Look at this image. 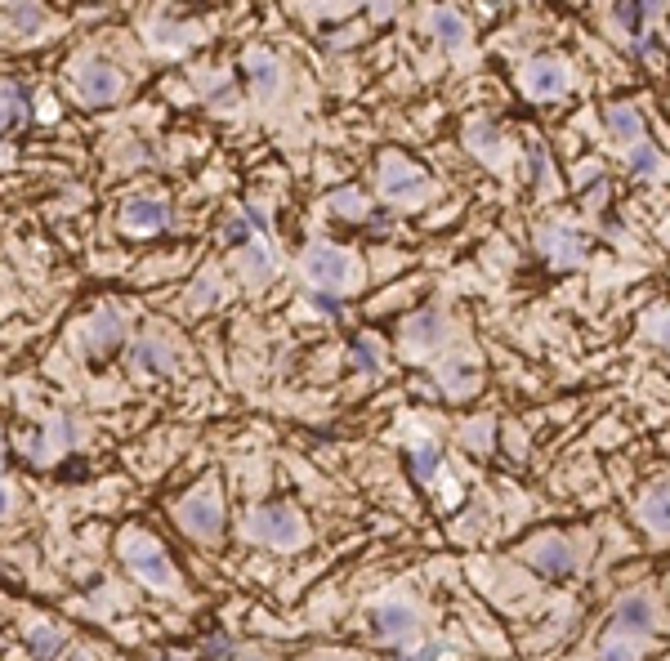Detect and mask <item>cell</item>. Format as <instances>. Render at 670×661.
<instances>
[{
	"label": "cell",
	"instance_id": "603a6c76",
	"mask_svg": "<svg viewBox=\"0 0 670 661\" xmlns=\"http://www.w3.org/2000/svg\"><path fill=\"white\" fill-rule=\"evenodd\" d=\"M465 143H469V148H474L483 161L501 157V130L487 126V121H474V126H469V134H465Z\"/></svg>",
	"mask_w": 670,
	"mask_h": 661
},
{
	"label": "cell",
	"instance_id": "1f68e13d",
	"mask_svg": "<svg viewBox=\"0 0 670 661\" xmlns=\"http://www.w3.org/2000/svg\"><path fill=\"white\" fill-rule=\"evenodd\" d=\"M648 335H653L662 349H670V309H657L653 318H648Z\"/></svg>",
	"mask_w": 670,
	"mask_h": 661
},
{
	"label": "cell",
	"instance_id": "484cf974",
	"mask_svg": "<svg viewBox=\"0 0 670 661\" xmlns=\"http://www.w3.org/2000/svg\"><path fill=\"white\" fill-rule=\"evenodd\" d=\"M353 367H358V371H380V367H385V349H380L376 335H358V340H353Z\"/></svg>",
	"mask_w": 670,
	"mask_h": 661
},
{
	"label": "cell",
	"instance_id": "f546056e",
	"mask_svg": "<svg viewBox=\"0 0 670 661\" xmlns=\"http://www.w3.org/2000/svg\"><path fill=\"white\" fill-rule=\"evenodd\" d=\"M612 14H617V23L626 27L630 36H639L644 32V18H648V5L644 0H617V5H612Z\"/></svg>",
	"mask_w": 670,
	"mask_h": 661
},
{
	"label": "cell",
	"instance_id": "836d02e7",
	"mask_svg": "<svg viewBox=\"0 0 670 661\" xmlns=\"http://www.w3.org/2000/svg\"><path fill=\"white\" fill-rule=\"evenodd\" d=\"M215 300V282H210V273L201 277V282L193 286V295H188V304H210Z\"/></svg>",
	"mask_w": 670,
	"mask_h": 661
},
{
	"label": "cell",
	"instance_id": "52a82bcc",
	"mask_svg": "<svg viewBox=\"0 0 670 661\" xmlns=\"http://www.w3.org/2000/svg\"><path fill=\"white\" fill-rule=\"evenodd\" d=\"M175 224V210L170 201H157V197H130L121 206V228L126 233H157V228Z\"/></svg>",
	"mask_w": 670,
	"mask_h": 661
},
{
	"label": "cell",
	"instance_id": "44dd1931",
	"mask_svg": "<svg viewBox=\"0 0 670 661\" xmlns=\"http://www.w3.org/2000/svg\"><path fill=\"white\" fill-rule=\"evenodd\" d=\"M9 27L14 32H23V36H36L45 27V9H41V0H18L14 9H9Z\"/></svg>",
	"mask_w": 670,
	"mask_h": 661
},
{
	"label": "cell",
	"instance_id": "5bb4252c",
	"mask_svg": "<svg viewBox=\"0 0 670 661\" xmlns=\"http://www.w3.org/2000/svg\"><path fill=\"white\" fill-rule=\"evenodd\" d=\"M639 519H644V528L653 536H670V478H662V483H653L644 492Z\"/></svg>",
	"mask_w": 670,
	"mask_h": 661
},
{
	"label": "cell",
	"instance_id": "2e32d148",
	"mask_svg": "<svg viewBox=\"0 0 670 661\" xmlns=\"http://www.w3.org/2000/svg\"><path fill=\"white\" fill-rule=\"evenodd\" d=\"M246 72H251V85L260 99H273L277 85H282V63L273 59L268 50H251L246 54Z\"/></svg>",
	"mask_w": 670,
	"mask_h": 661
},
{
	"label": "cell",
	"instance_id": "8d00e7d4",
	"mask_svg": "<svg viewBox=\"0 0 670 661\" xmlns=\"http://www.w3.org/2000/svg\"><path fill=\"white\" fill-rule=\"evenodd\" d=\"M465 443H469V447H483V443H487V425H474V429H469Z\"/></svg>",
	"mask_w": 670,
	"mask_h": 661
},
{
	"label": "cell",
	"instance_id": "6da1fadb",
	"mask_svg": "<svg viewBox=\"0 0 670 661\" xmlns=\"http://www.w3.org/2000/svg\"><path fill=\"white\" fill-rule=\"evenodd\" d=\"M304 277H309L313 291L344 295L358 286V264H353V255L340 251V246H313V251L304 255Z\"/></svg>",
	"mask_w": 670,
	"mask_h": 661
},
{
	"label": "cell",
	"instance_id": "d590c367",
	"mask_svg": "<svg viewBox=\"0 0 670 661\" xmlns=\"http://www.w3.org/2000/svg\"><path fill=\"white\" fill-rule=\"evenodd\" d=\"M201 653H206V657H233V653H237V644H228V639H210V644L201 648Z\"/></svg>",
	"mask_w": 670,
	"mask_h": 661
},
{
	"label": "cell",
	"instance_id": "d6986e66",
	"mask_svg": "<svg viewBox=\"0 0 670 661\" xmlns=\"http://www.w3.org/2000/svg\"><path fill=\"white\" fill-rule=\"evenodd\" d=\"M608 134L617 143H639L644 139V117H639V108H630V103H617V108H608Z\"/></svg>",
	"mask_w": 670,
	"mask_h": 661
},
{
	"label": "cell",
	"instance_id": "74e56055",
	"mask_svg": "<svg viewBox=\"0 0 670 661\" xmlns=\"http://www.w3.org/2000/svg\"><path fill=\"white\" fill-rule=\"evenodd\" d=\"M5 514H9V492L0 487V519H5Z\"/></svg>",
	"mask_w": 670,
	"mask_h": 661
},
{
	"label": "cell",
	"instance_id": "d6a6232c",
	"mask_svg": "<svg viewBox=\"0 0 670 661\" xmlns=\"http://www.w3.org/2000/svg\"><path fill=\"white\" fill-rule=\"evenodd\" d=\"M251 219H233V224H228L224 228V237H228V246H251L255 242V237H251Z\"/></svg>",
	"mask_w": 670,
	"mask_h": 661
},
{
	"label": "cell",
	"instance_id": "9a60e30c",
	"mask_svg": "<svg viewBox=\"0 0 670 661\" xmlns=\"http://www.w3.org/2000/svg\"><path fill=\"white\" fill-rule=\"evenodd\" d=\"M443 394L447 398H469V394H478V362L469 358V353H461V358H452L443 367Z\"/></svg>",
	"mask_w": 670,
	"mask_h": 661
},
{
	"label": "cell",
	"instance_id": "cb8c5ba5",
	"mask_svg": "<svg viewBox=\"0 0 670 661\" xmlns=\"http://www.w3.org/2000/svg\"><path fill=\"white\" fill-rule=\"evenodd\" d=\"M59 447H72V425H67L63 416L50 420V434H45L41 443H32V456H36V461H50Z\"/></svg>",
	"mask_w": 670,
	"mask_h": 661
},
{
	"label": "cell",
	"instance_id": "d4e9b609",
	"mask_svg": "<svg viewBox=\"0 0 670 661\" xmlns=\"http://www.w3.org/2000/svg\"><path fill=\"white\" fill-rule=\"evenodd\" d=\"M27 112V90L14 81H0V130L9 126L14 117H23Z\"/></svg>",
	"mask_w": 670,
	"mask_h": 661
},
{
	"label": "cell",
	"instance_id": "e575fe53",
	"mask_svg": "<svg viewBox=\"0 0 670 661\" xmlns=\"http://www.w3.org/2000/svg\"><path fill=\"white\" fill-rule=\"evenodd\" d=\"M639 653V644H626V639H612V644H603V657H635Z\"/></svg>",
	"mask_w": 670,
	"mask_h": 661
},
{
	"label": "cell",
	"instance_id": "4fadbf2b",
	"mask_svg": "<svg viewBox=\"0 0 670 661\" xmlns=\"http://www.w3.org/2000/svg\"><path fill=\"white\" fill-rule=\"evenodd\" d=\"M541 251L550 255V264H559V268H577L581 260H586V246H581V237L572 233V228H545L541 233Z\"/></svg>",
	"mask_w": 670,
	"mask_h": 661
},
{
	"label": "cell",
	"instance_id": "ba28073f",
	"mask_svg": "<svg viewBox=\"0 0 670 661\" xmlns=\"http://www.w3.org/2000/svg\"><path fill=\"white\" fill-rule=\"evenodd\" d=\"M447 335H452V327H447V313L438 309H420L416 318L407 322V331H402V340H407L411 353H434L447 344Z\"/></svg>",
	"mask_w": 670,
	"mask_h": 661
},
{
	"label": "cell",
	"instance_id": "7402d4cb",
	"mask_svg": "<svg viewBox=\"0 0 670 661\" xmlns=\"http://www.w3.org/2000/svg\"><path fill=\"white\" fill-rule=\"evenodd\" d=\"M630 170H635V175H644V179H657L666 170V161H662V152H657L653 143L639 139V143H630Z\"/></svg>",
	"mask_w": 670,
	"mask_h": 661
},
{
	"label": "cell",
	"instance_id": "8992f818",
	"mask_svg": "<svg viewBox=\"0 0 670 661\" xmlns=\"http://www.w3.org/2000/svg\"><path fill=\"white\" fill-rule=\"evenodd\" d=\"M76 94H81L90 108H108L121 99V72L103 59H85L76 72Z\"/></svg>",
	"mask_w": 670,
	"mask_h": 661
},
{
	"label": "cell",
	"instance_id": "4dcf8cb0",
	"mask_svg": "<svg viewBox=\"0 0 670 661\" xmlns=\"http://www.w3.org/2000/svg\"><path fill=\"white\" fill-rule=\"evenodd\" d=\"M327 206H331L340 219H362V197L353 193V188H344V193H331Z\"/></svg>",
	"mask_w": 670,
	"mask_h": 661
},
{
	"label": "cell",
	"instance_id": "30bf717a",
	"mask_svg": "<svg viewBox=\"0 0 670 661\" xmlns=\"http://www.w3.org/2000/svg\"><path fill=\"white\" fill-rule=\"evenodd\" d=\"M568 63L559 59H536L523 67V90L532 94V99H559L563 90H568Z\"/></svg>",
	"mask_w": 670,
	"mask_h": 661
},
{
	"label": "cell",
	"instance_id": "3957f363",
	"mask_svg": "<svg viewBox=\"0 0 670 661\" xmlns=\"http://www.w3.org/2000/svg\"><path fill=\"white\" fill-rule=\"evenodd\" d=\"M246 532L260 545H273V550H295L304 545V519L291 510V505H268V510H255L246 519Z\"/></svg>",
	"mask_w": 670,
	"mask_h": 661
},
{
	"label": "cell",
	"instance_id": "8fae6325",
	"mask_svg": "<svg viewBox=\"0 0 670 661\" xmlns=\"http://www.w3.org/2000/svg\"><path fill=\"white\" fill-rule=\"evenodd\" d=\"M371 630L385 639H394V644H407L411 635L420 630V612L411 608V603H380L376 612H371Z\"/></svg>",
	"mask_w": 670,
	"mask_h": 661
},
{
	"label": "cell",
	"instance_id": "83f0119b",
	"mask_svg": "<svg viewBox=\"0 0 670 661\" xmlns=\"http://www.w3.org/2000/svg\"><path fill=\"white\" fill-rule=\"evenodd\" d=\"M438 465H443V456H438V447L429 443V438H425V443L411 447V474H416L420 483H429V478L438 474Z\"/></svg>",
	"mask_w": 670,
	"mask_h": 661
},
{
	"label": "cell",
	"instance_id": "277c9868",
	"mask_svg": "<svg viewBox=\"0 0 670 661\" xmlns=\"http://www.w3.org/2000/svg\"><path fill=\"white\" fill-rule=\"evenodd\" d=\"M175 519H179V528L188 536H197V541H219V532H224V505H219L215 487H197V492L175 510Z\"/></svg>",
	"mask_w": 670,
	"mask_h": 661
},
{
	"label": "cell",
	"instance_id": "5b68a950",
	"mask_svg": "<svg viewBox=\"0 0 670 661\" xmlns=\"http://www.w3.org/2000/svg\"><path fill=\"white\" fill-rule=\"evenodd\" d=\"M380 193L389 201H398V206H411V201H420L429 193V179H425V170L411 166L407 157L385 152V157H380Z\"/></svg>",
	"mask_w": 670,
	"mask_h": 661
},
{
	"label": "cell",
	"instance_id": "f1b7e54d",
	"mask_svg": "<svg viewBox=\"0 0 670 661\" xmlns=\"http://www.w3.org/2000/svg\"><path fill=\"white\" fill-rule=\"evenodd\" d=\"M63 648H67V639L54 626H36L32 635H27V653H36V657H59Z\"/></svg>",
	"mask_w": 670,
	"mask_h": 661
},
{
	"label": "cell",
	"instance_id": "7a4b0ae2",
	"mask_svg": "<svg viewBox=\"0 0 670 661\" xmlns=\"http://www.w3.org/2000/svg\"><path fill=\"white\" fill-rule=\"evenodd\" d=\"M121 559H126V568L143 581V586H152V590H170L179 581L175 568H170V559H166V550H161L157 541H148L143 532H126V536H121Z\"/></svg>",
	"mask_w": 670,
	"mask_h": 661
},
{
	"label": "cell",
	"instance_id": "9c48e42d",
	"mask_svg": "<svg viewBox=\"0 0 670 661\" xmlns=\"http://www.w3.org/2000/svg\"><path fill=\"white\" fill-rule=\"evenodd\" d=\"M523 559H528L541 577L563 581L572 572V545L563 541V536H541V541H532L528 550H523Z\"/></svg>",
	"mask_w": 670,
	"mask_h": 661
},
{
	"label": "cell",
	"instance_id": "e0dca14e",
	"mask_svg": "<svg viewBox=\"0 0 670 661\" xmlns=\"http://www.w3.org/2000/svg\"><path fill=\"white\" fill-rule=\"evenodd\" d=\"M130 362L139 371H148V376H166V371L175 367V353H170V344H161V340H134Z\"/></svg>",
	"mask_w": 670,
	"mask_h": 661
},
{
	"label": "cell",
	"instance_id": "4316f807",
	"mask_svg": "<svg viewBox=\"0 0 670 661\" xmlns=\"http://www.w3.org/2000/svg\"><path fill=\"white\" fill-rule=\"evenodd\" d=\"M90 335H94V349H99V353L117 349V344H121V318H117V313H99V318L90 322Z\"/></svg>",
	"mask_w": 670,
	"mask_h": 661
},
{
	"label": "cell",
	"instance_id": "ac0fdd59",
	"mask_svg": "<svg viewBox=\"0 0 670 661\" xmlns=\"http://www.w3.org/2000/svg\"><path fill=\"white\" fill-rule=\"evenodd\" d=\"M429 23H434V36L447 45V50H465V45H469V23L456 14L452 5L434 9V18H429Z\"/></svg>",
	"mask_w": 670,
	"mask_h": 661
},
{
	"label": "cell",
	"instance_id": "ffe728a7",
	"mask_svg": "<svg viewBox=\"0 0 670 661\" xmlns=\"http://www.w3.org/2000/svg\"><path fill=\"white\" fill-rule=\"evenodd\" d=\"M242 273L251 277V282H268V277L277 273V255L268 251L264 242H251V246H242Z\"/></svg>",
	"mask_w": 670,
	"mask_h": 661
},
{
	"label": "cell",
	"instance_id": "7c38bea8",
	"mask_svg": "<svg viewBox=\"0 0 670 661\" xmlns=\"http://www.w3.org/2000/svg\"><path fill=\"white\" fill-rule=\"evenodd\" d=\"M657 626V608L648 595H626L612 617V635H648Z\"/></svg>",
	"mask_w": 670,
	"mask_h": 661
}]
</instances>
